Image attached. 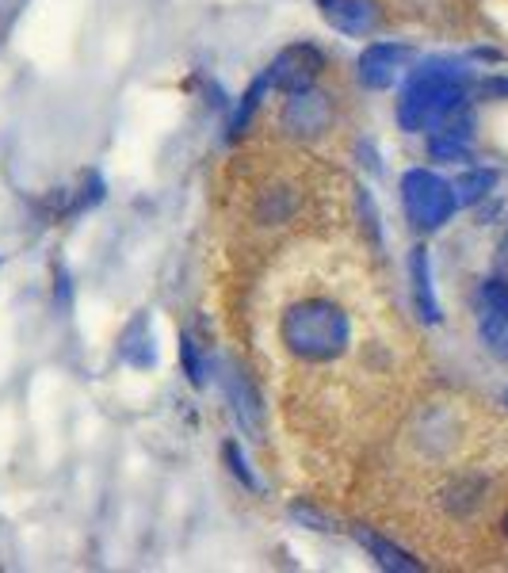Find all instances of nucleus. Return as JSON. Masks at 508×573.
Returning <instances> with one entry per match:
<instances>
[{"instance_id": "obj_4", "label": "nucleus", "mask_w": 508, "mask_h": 573, "mask_svg": "<svg viewBox=\"0 0 508 573\" xmlns=\"http://www.w3.org/2000/svg\"><path fill=\"white\" fill-rule=\"evenodd\" d=\"M402 207L417 230H440L455 214V188L428 169H409L402 176Z\"/></svg>"}, {"instance_id": "obj_3", "label": "nucleus", "mask_w": 508, "mask_h": 573, "mask_svg": "<svg viewBox=\"0 0 508 573\" xmlns=\"http://www.w3.org/2000/svg\"><path fill=\"white\" fill-rule=\"evenodd\" d=\"M459 104H463V69L432 58L409 77L398 104V123L405 130H432Z\"/></svg>"}, {"instance_id": "obj_2", "label": "nucleus", "mask_w": 508, "mask_h": 573, "mask_svg": "<svg viewBox=\"0 0 508 573\" xmlns=\"http://www.w3.org/2000/svg\"><path fill=\"white\" fill-rule=\"evenodd\" d=\"M276 340L298 367H325V363L348 360L356 352L360 329L340 298L310 291L279 314Z\"/></svg>"}, {"instance_id": "obj_11", "label": "nucleus", "mask_w": 508, "mask_h": 573, "mask_svg": "<svg viewBox=\"0 0 508 573\" xmlns=\"http://www.w3.org/2000/svg\"><path fill=\"white\" fill-rule=\"evenodd\" d=\"M432 157L436 161H466L470 157V130L451 123L440 134H432Z\"/></svg>"}, {"instance_id": "obj_12", "label": "nucleus", "mask_w": 508, "mask_h": 573, "mask_svg": "<svg viewBox=\"0 0 508 573\" xmlns=\"http://www.w3.org/2000/svg\"><path fill=\"white\" fill-rule=\"evenodd\" d=\"M493 188V172H470L455 184V203H478Z\"/></svg>"}, {"instance_id": "obj_14", "label": "nucleus", "mask_w": 508, "mask_h": 573, "mask_svg": "<svg viewBox=\"0 0 508 573\" xmlns=\"http://www.w3.org/2000/svg\"><path fill=\"white\" fill-rule=\"evenodd\" d=\"M226 463H230V470L245 482L249 489H260V482L253 478V470H249V463H245V455H241V447L237 444H226Z\"/></svg>"}, {"instance_id": "obj_7", "label": "nucleus", "mask_w": 508, "mask_h": 573, "mask_svg": "<svg viewBox=\"0 0 508 573\" xmlns=\"http://www.w3.org/2000/svg\"><path fill=\"white\" fill-rule=\"evenodd\" d=\"M409 62V46L402 43H371L367 50L360 54V81L367 88H390L398 81V73H402V65Z\"/></svg>"}, {"instance_id": "obj_6", "label": "nucleus", "mask_w": 508, "mask_h": 573, "mask_svg": "<svg viewBox=\"0 0 508 573\" xmlns=\"http://www.w3.org/2000/svg\"><path fill=\"white\" fill-rule=\"evenodd\" d=\"M478 325H482V340H486L489 352H493L497 360L508 363V287L505 283H486Z\"/></svg>"}, {"instance_id": "obj_1", "label": "nucleus", "mask_w": 508, "mask_h": 573, "mask_svg": "<svg viewBox=\"0 0 508 573\" xmlns=\"http://www.w3.org/2000/svg\"><path fill=\"white\" fill-rule=\"evenodd\" d=\"M409 451L432 474L417 539L455 566L508 570V421L474 402H432Z\"/></svg>"}, {"instance_id": "obj_9", "label": "nucleus", "mask_w": 508, "mask_h": 573, "mask_svg": "<svg viewBox=\"0 0 508 573\" xmlns=\"http://www.w3.org/2000/svg\"><path fill=\"white\" fill-rule=\"evenodd\" d=\"M409 279H413V298H417L421 318L428 325L440 321V306H436V291H432V268H428V249L424 245H417L409 253Z\"/></svg>"}, {"instance_id": "obj_15", "label": "nucleus", "mask_w": 508, "mask_h": 573, "mask_svg": "<svg viewBox=\"0 0 508 573\" xmlns=\"http://www.w3.org/2000/svg\"><path fill=\"white\" fill-rule=\"evenodd\" d=\"M291 516H295V520H306V524H314L318 531H329V520H325L321 512L310 509V505H291Z\"/></svg>"}, {"instance_id": "obj_5", "label": "nucleus", "mask_w": 508, "mask_h": 573, "mask_svg": "<svg viewBox=\"0 0 508 573\" xmlns=\"http://www.w3.org/2000/svg\"><path fill=\"white\" fill-rule=\"evenodd\" d=\"M279 123H283V130L306 134V138L325 134V130L333 127V100H329V92L318 88L314 81H302V85L287 88Z\"/></svg>"}, {"instance_id": "obj_10", "label": "nucleus", "mask_w": 508, "mask_h": 573, "mask_svg": "<svg viewBox=\"0 0 508 573\" xmlns=\"http://www.w3.org/2000/svg\"><path fill=\"white\" fill-rule=\"evenodd\" d=\"M356 543L360 547H367V551L379 558V566L382 570H398V573H413V570H421L413 558L405 551H398L394 543H386L382 535H375V531H367V528H356Z\"/></svg>"}, {"instance_id": "obj_8", "label": "nucleus", "mask_w": 508, "mask_h": 573, "mask_svg": "<svg viewBox=\"0 0 508 573\" xmlns=\"http://www.w3.org/2000/svg\"><path fill=\"white\" fill-rule=\"evenodd\" d=\"M325 20L333 23V31L363 39L379 27V12L371 0H325Z\"/></svg>"}, {"instance_id": "obj_13", "label": "nucleus", "mask_w": 508, "mask_h": 573, "mask_svg": "<svg viewBox=\"0 0 508 573\" xmlns=\"http://www.w3.org/2000/svg\"><path fill=\"white\" fill-rule=\"evenodd\" d=\"M180 360H184V371H188V382L191 386H203L207 375H203V360H199V352H195V344L188 337L180 340Z\"/></svg>"}]
</instances>
